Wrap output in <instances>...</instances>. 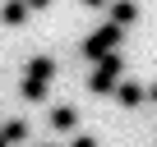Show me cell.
I'll return each instance as SVG.
<instances>
[{
  "label": "cell",
  "instance_id": "cell-4",
  "mask_svg": "<svg viewBox=\"0 0 157 147\" xmlns=\"http://www.w3.org/2000/svg\"><path fill=\"white\" fill-rule=\"evenodd\" d=\"M143 97H148V88H143V83H129V78H120V83H116V101H120L125 110H129V106H139Z\"/></svg>",
  "mask_w": 157,
  "mask_h": 147
},
{
  "label": "cell",
  "instance_id": "cell-12",
  "mask_svg": "<svg viewBox=\"0 0 157 147\" xmlns=\"http://www.w3.org/2000/svg\"><path fill=\"white\" fill-rule=\"evenodd\" d=\"M83 5H93V9H102V5H106V0H83Z\"/></svg>",
  "mask_w": 157,
  "mask_h": 147
},
{
  "label": "cell",
  "instance_id": "cell-2",
  "mask_svg": "<svg viewBox=\"0 0 157 147\" xmlns=\"http://www.w3.org/2000/svg\"><path fill=\"white\" fill-rule=\"evenodd\" d=\"M120 74H125V60H120V51L102 55V60L93 64V78H88V92H97V97L116 92V83H120Z\"/></svg>",
  "mask_w": 157,
  "mask_h": 147
},
{
  "label": "cell",
  "instance_id": "cell-8",
  "mask_svg": "<svg viewBox=\"0 0 157 147\" xmlns=\"http://www.w3.org/2000/svg\"><path fill=\"white\" fill-rule=\"evenodd\" d=\"M0 133H5V142L14 147V142H23V138H28V120H10V124L0 129Z\"/></svg>",
  "mask_w": 157,
  "mask_h": 147
},
{
  "label": "cell",
  "instance_id": "cell-9",
  "mask_svg": "<svg viewBox=\"0 0 157 147\" xmlns=\"http://www.w3.org/2000/svg\"><path fill=\"white\" fill-rule=\"evenodd\" d=\"M69 147H97V138H88V133H74V142Z\"/></svg>",
  "mask_w": 157,
  "mask_h": 147
},
{
  "label": "cell",
  "instance_id": "cell-6",
  "mask_svg": "<svg viewBox=\"0 0 157 147\" xmlns=\"http://www.w3.org/2000/svg\"><path fill=\"white\" fill-rule=\"evenodd\" d=\"M111 23H120V28H129L134 19H139V5H134V0H111Z\"/></svg>",
  "mask_w": 157,
  "mask_h": 147
},
{
  "label": "cell",
  "instance_id": "cell-5",
  "mask_svg": "<svg viewBox=\"0 0 157 147\" xmlns=\"http://www.w3.org/2000/svg\"><path fill=\"white\" fill-rule=\"evenodd\" d=\"M28 0H5L0 5V23H10V28H19V23H28Z\"/></svg>",
  "mask_w": 157,
  "mask_h": 147
},
{
  "label": "cell",
  "instance_id": "cell-7",
  "mask_svg": "<svg viewBox=\"0 0 157 147\" xmlns=\"http://www.w3.org/2000/svg\"><path fill=\"white\" fill-rule=\"evenodd\" d=\"M74 124H78V120H74V110H69V106H56V110H51V129H60V133H69Z\"/></svg>",
  "mask_w": 157,
  "mask_h": 147
},
{
  "label": "cell",
  "instance_id": "cell-13",
  "mask_svg": "<svg viewBox=\"0 0 157 147\" xmlns=\"http://www.w3.org/2000/svg\"><path fill=\"white\" fill-rule=\"evenodd\" d=\"M0 147H10V142H5V133H0Z\"/></svg>",
  "mask_w": 157,
  "mask_h": 147
},
{
  "label": "cell",
  "instance_id": "cell-1",
  "mask_svg": "<svg viewBox=\"0 0 157 147\" xmlns=\"http://www.w3.org/2000/svg\"><path fill=\"white\" fill-rule=\"evenodd\" d=\"M51 78H56V60L51 55H33L28 69H23V101H46Z\"/></svg>",
  "mask_w": 157,
  "mask_h": 147
},
{
  "label": "cell",
  "instance_id": "cell-3",
  "mask_svg": "<svg viewBox=\"0 0 157 147\" xmlns=\"http://www.w3.org/2000/svg\"><path fill=\"white\" fill-rule=\"evenodd\" d=\"M120 37H125V28H120V23H106V28H97V32L83 41V55H88V60H102V55L120 51Z\"/></svg>",
  "mask_w": 157,
  "mask_h": 147
},
{
  "label": "cell",
  "instance_id": "cell-11",
  "mask_svg": "<svg viewBox=\"0 0 157 147\" xmlns=\"http://www.w3.org/2000/svg\"><path fill=\"white\" fill-rule=\"evenodd\" d=\"M148 101H152V106H157V83H152V88H148Z\"/></svg>",
  "mask_w": 157,
  "mask_h": 147
},
{
  "label": "cell",
  "instance_id": "cell-10",
  "mask_svg": "<svg viewBox=\"0 0 157 147\" xmlns=\"http://www.w3.org/2000/svg\"><path fill=\"white\" fill-rule=\"evenodd\" d=\"M28 9H51V0H28Z\"/></svg>",
  "mask_w": 157,
  "mask_h": 147
}]
</instances>
